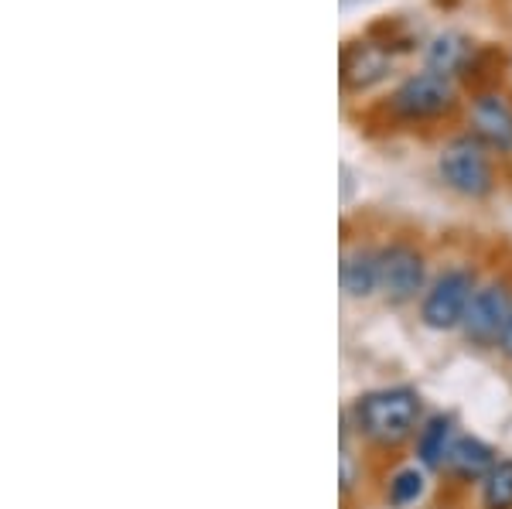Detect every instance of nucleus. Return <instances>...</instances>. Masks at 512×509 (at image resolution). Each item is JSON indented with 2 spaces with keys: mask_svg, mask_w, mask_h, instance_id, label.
Returning a JSON list of instances; mask_svg holds the SVG:
<instances>
[{
  "mask_svg": "<svg viewBox=\"0 0 512 509\" xmlns=\"http://www.w3.org/2000/svg\"><path fill=\"white\" fill-rule=\"evenodd\" d=\"M437 168H441L444 182H448L454 192L468 195V199H482V195H489L495 185L492 161L478 137H458V141H451L444 147Z\"/></svg>",
  "mask_w": 512,
  "mask_h": 509,
  "instance_id": "4",
  "label": "nucleus"
},
{
  "mask_svg": "<svg viewBox=\"0 0 512 509\" xmlns=\"http://www.w3.org/2000/svg\"><path fill=\"white\" fill-rule=\"evenodd\" d=\"M509 308H512V298H509L506 284H482L475 291L472 305H468L465 322H461L465 339L475 342V346H499Z\"/></svg>",
  "mask_w": 512,
  "mask_h": 509,
  "instance_id": "6",
  "label": "nucleus"
},
{
  "mask_svg": "<svg viewBox=\"0 0 512 509\" xmlns=\"http://www.w3.org/2000/svg\"><path fill=\"white\" fill-rule=\"evenodd\" d=\"M420 492H424V475L417 469H403L393 475L390 482V503L393 506H410L420 499Z\"/></svg>",
  "mask_w": 512,
  "mask_h": 509,
  "instance_id": "14",
  "label": "nucleus"
},
{
  "mask_svg": "<svg viewBox=\"0 0 512 509\" xmlns=\"http://www.w3.org/2000/svg\"><path fill=\"white\" fill-rule=\"evenodd\" d=\"M468 59H472V45L458 35H441L431 48H427V69L444 72V76L465 69Z\"/></svg>",
  "mask_w": 512,
  "mask_h": 509,
  "instance_id": "12",
  "label": "nucleus"
},
{
  "mask_svg": "<svg viewBox=\"0 0 512 509\" xmlns=\"http://www.w3.org/2000/svg\"><path fill=\"white\" fill-rule=\"evenodd\" d=\"M482 509H512V458L495 462L482 482Z\"/></svg>",
  "mask_w": 512,
  "mask_h": 509,
  "instance_id": "13",
  "label": "nucleus"
},
{
  "mask_svg": "<svg viewBox=\"0 0 512 509\" xmlns=\"http://www.w3.org/2000/svg\"><path fill=\"white\" fill-rule=\"evenodd\" d=\"M458 103V89H454L451 76L434 69L414 72L396 86V93L390 96V110L400 120H434L454 110Z\"/></svg>",
  "mask_w": 512,
  "mask_h": 509,
  "instance_id": "2",
  "label": "nucleus"
},
{
  "mask_svg": "<svg viewBox=\"0 0 512 509\" xmlns=\"http://www.w3.org/2000/svg\"><path fill=\"white\" fill-rule=\"evenodd\" d=\"M393 69V52L383 41H352L342 52V86L369 89Z\"/></svg>",
  "mask_w": 512,
  "mask_h": 509,
  "instance_id": "7",
  "label": "nucleus"
},
{
  "mask_svg": "<svg viewBox=\"0 0 512 509\" xmlns=\"http://www.w3.org/2000/svg\"><path fill=\"white\" fill-rule=\"evenodd\" d=\"M342 291L349 298H369L379 291V250L355 246L342 257Z\"/></svg>",
  "mask_w": 512,
  "mask_h": 509,
  "instance_id": "10",
  "label": "nucleus"
},
{
  "mask_svg": "<svg viewBox=\"0 0 512 509\" xmlns=\"http://www.w3.org/2000/svg\"><path fill=\"white\" fill-rule=\"evenodd\" d=\"M352 421L362 438L376 441V445H403L407 438H414L420 424V397L410 387L362 393L352 404Z\"/></svg>",
  "mask_w": 512,
  "mask_h": 509,
  "instance_id": "1",
  "label": "nucleus"
},
{
  "mask_svg": "<svg viewBox=\"0 0 512 509\" xmlns=\"http://www.w3.org/2000/svg\"><path fill=\"white\" fill-rule=\"evenodd\" d=\"M499 346L506 356H512V308H509V318H506V328H502V339H499Z\"/></svg>",
  "mask_w": 512,
  "mask_h": 509,
  "instance_id": "15",
  "label": "nucleus"
},
{
  "mask_svg": "<svg viewBox=\"0 0 512 509\" xmlns=\"http://www.w3.org/2000/svg\"><path fill=\"white\" fill-rule=\"evenodd\" d=\"M472 130L495 151H512V103L499 93H482L472 103Z\"/></svg>",
  "mask_w": 512,
  "mask_h": 509,
  "instance_id": "8",
  "label": "nucleus"
},
{
  "mask_svg": "<svg viewBox=\"0 0 512 509\" xmlns=\"http://www.w3.org/2000/svg\"><path fill=\"white\" fill-rule=\"evenodd\" d=\"M451 445H454L451 417H431V421H427V428L420 431V438H417V455H420V462H424L427 469H437V465H444Z\"/></svg>",
  "mask_w": 512,
  "mask_h": 509,
  "instance_id": "11",
  "label": "nucleus"
},
{
  "mask_svg": "<svg viewBox=\"0 0 512 509\" xmlns=\"http://www.w3.org/2000/svg\"><path fill=\"white\" fill-rule=\"evenodd\" d=\"M444 469L458 482H485V475L495 469V451L478 438H454Z\"/></svg>",
  "mask_w": 512,
  "mask_h": 509,
  "instance_id": "9",
  "label": "nucleus"
},
{
  "mask_svg": "<svg viewBox=\"0 0 512 509\" xmlns=\"http://www.w3.org/2000/svg\"><path fill=\"white\" fill-rule=\"evenodd\" d=\"M424 281V257L410 243H390L379 250V291L386 294V301L407 305L417 298V291H424Z\"/></svg>",
  "mask_w": 512,
  "mask_h": 509,
  "instance_id": "5",
  "label": "nucleus"
},
{
  "mask_svg": "<svg viewBox=\"0 0 512 509\" xmlns=\"http://www.w3.org/2000/svg\"><path fill=\"white\" fill-rule=\"evenodd\" d=\"M475 277L472 270H444L441 277L431 284V291L424 294V305H420V322L434 332H451V328H461L468 315V305L475 298Z\"/></svg>",
  "mask_w": 512,
  "mask_h": 509,
  "instance_id": "3",
  "label": "nucleus"
}]
</instances>
